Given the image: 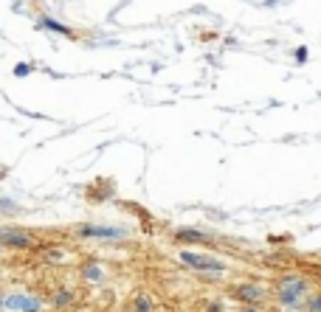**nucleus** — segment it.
Listing matches in <instances>:
<instances>
[{
	"label": "nucleus",
	"instance_id": "obj_2",
	"mask_svg": "<svg viewBox=\"0 0 321 312\" xmlns=\"http://www.w3.org/2000/svg\"><path fill=\"white\" fill-rule=\"evenodd\" d=\"M304 292H307V284L301 279H287L279 284V301L285 304V307H290V310H298Z\"/></svg>",
	"mask_w": 321,
	"mask_h": 312
},
{
	"label": "nucleus",
	"instance_id": "obj_9",
	"mask_svg": "<svg viewBox=\"0 0 321 312\" xmlns=\"http://www.w3.org/2000/svg\"><path fill=\"white\" fill-rule=\"evenodd\" d=\"M85 276H88V279H93V281H102V267H99V265H91V267H85Z\"/></svg>",
	"mask_w": 321,
	"mask_h": 312
},
{
	"label": "nucleus",
	"instance_id": "obj_13",
	"mask_svg": "<svg viewBox=\"0 0 321 312\" xmlns=\"http://www.w3.org/2000/svg\"><path fill=\"white\" fill-rule=\"evenodd\" d=\"M310 312H321V295H316V298L310 301Z\"/></svg>",
	"mask_w": 321,
	"mask_h": 312
},
{
	"label": "nucleus",
	"instance_id": "obj_1",
	"mask_svg": "<svg viewBox=\"0 0 321 312\" xmlns=\"http://www.w3.org/2000/svg\"><path fill=\"white\" fill-rule=\"evenodd\" d=\"M181 262L186 267L200 270V273H226V262H220L214 256H203V253H192V250H183Z\"/></svg>",
	"mask_w": 321,
	"mask_h": 312
},
{
	"label": "nucleus",
	"instance_id": "obj_12",
	"mask_svg": "<svg viewBox=\"0 0 321 312\" xmlns=\"http://www.w3.org/2000/svg\"><path fill=\"white\" fill-rule=\"evenodd\" d=\"M17 205H14L12 200H0V211H14Z\"/></svg>",
	"mask_w": 321,
	"mask_h": 312
},
{
	"label": "nucleus",
	"instance_id": "obj_11",
	"mask_svg": "<svg viewBox=\"0 0 321 312\" xmlns=\"http://www.w3.org/2000/svg\"><path fill=\"white\" fill-rule=\"evenodd\" d=\"M152 307H149V298H138V304H136V312H149Z\"/></svg>",
	"mask_w": 321,
	"mask_h": 312
},
{
	"label": "nucleus",
	"instance_id": "obj_4",
	"mask_svg": "<svg viewBox=\"0 0 321 312\" xmlns=\"http://www.w3.org/2000/svg\"><path fill=\"white\" fill-rule=\"evenodd\" d=\"M82 236H99V239H121V236H127L124 228H107V225H85V228H79Z\"/></svg>",
	"mask_w": 321,
	"mask_h": 312
},
{
	"label": "nucleus",
	"instance_id": "obj_10",
	"mask_svg": "<svg viewBox=\"0 0 321 312\" xmlns=\"http://www.w3.org/2000/svg\"><path fill=\"white\" fill-rule=\"evenodd\" d=\"M178 239H183V242H195V239H200V234H197V231H178Z\"/></svg>",
	"mask_w": 321,
	"mask_h": 312
},
{
	"label": "nucleus",
	"instance_id": "obj_7",
	"mask_svg": "<svg viewBox=\"0 0 321 312\" xmlns=\"http://www.w3.org/2000/svg\"><path fill=\"white\" fill-rule=\"evenodd\" d=\"M40 25H43V28H48V31H57V34H68V28H65L62 22H54V20H51V17H43V20H40Z\"/></svg>",
	"mask_w": 321,
	"mask_h": 312
},
{
	"label": "nucleus",
	"instance_id": "obj_16",
	"mask_svg": "<svg viewBox=\"0 0 321 312\" xmlns=\"http://www.w3.org/2000/svg\"><path fill=\"white\" fill-rule=\"evenodd\" d=\"M46 259H51V262H57V259H62V253H59V250H48V253H46Z\"/></svg>",
	"mask_w": 321,
	"mask_h": 312
},
{
	"label": "nucleus",
	"instance_id": "obj_8",
	"mask_svg": "<svg viewBox=\"0 0 321 312\" xmlns=\"http://www.w3.org/2000/svg\"><path fill=\"white\" fill-rule=\"evenodd\" d=\"M73 301V295H70L68 290H59L57 295H54V304H57V307H65V304H70Z\"/></svg>",
	"mask_w": 321,
	"mask_h": 312
},
{
	"label": "nucleus",
	"instance_id": "obj_6",
	"mask_svg": "<svg viewBox=\"0 0 321 312\" xmlns=\"http://www.w3.org/2000/svg\"><path fill=\"white\" fill-rule=\"evenodd\" d=\"M237 295L245 298V301H259V298L265 295V290L256 287V284H242V287H237Z\"/></svg>",
	"mask_w": 321,
	"mask_h": 312
},
{
	"label": "nucleus",
	"instance_id": "obj_14",
	"mask_svg": "<svg viewBox=\"0 0 321 312\" xmlns=\"http://www.w3.org/2000/svg\"><path fill=\"white\" fill-rule=\"evenodd\" d=\"M28 70H31V67H28V65H17V67H14V76H25Z\"/></svg>",
	"mask_w": 321,
	"mask_h": 312
},
{
	"label": "nucleus",
	"instance_id": "obj_5",
	"mask_svg": "<svg viewBox=\"0 0 321 312\" xmlns=\"http://www.w3.org/2000/svg\"><path fill=\"white\" fill-rule=\"evenodd\" d=\"M0 239L9 242V245H14V247H28L31 245L28 234H23V231H9V228H0Z\"/></svg>",
	"mask_w": 321,
	"mask_h": 312
},
{
	"label": "nucleus",
	"instance_id": "obj_15",
	"mask_svg": "<svg viewBox=\"0 0 321 312\" xmlns=\"http://www.w3.org/2000/svg\"><path fill=\"white\" fill-rule=\"evenodd\" d=\"M307 59V48H298L296 51V62H304Z\"/></svg>",
	"mask_w": 321,
	"mask_h": 312
},
{
	"label": "nucleus",
	"instance_id": "obj_3",
	"mask_svg": "<svg viewBox=\"0 0 321 312\" xmlns=\"http://www.w3.org/2000/svg\"><path fill=\"white\" fill-rule=\"evenodd\" d=\"M0 304H3L6 310H12V312H40V307H43L37 298H31V295H20V292L6 295Z\"/></svg>",
	"mask_w": 321,
	"mask_h": 312
}]
</instances>
